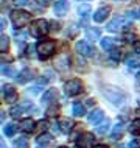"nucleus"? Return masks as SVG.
Wrapping results in <instances>:
<instances>
[{
	"label": "nucleus",
	"mask_w": 140,
	"mask_h": 148,
	"mask_svg": "<svg viewBox=\"0 0 140 148\" xmlns=\"http://www.w3.org/2000/svg\"><path fill=\"white\" fill-rule=\"evenodd\" d=\"M103 94H104V97L109 100L112 105L120 106L125 101V92H122L120 89H117V87H104V89H103Z\"/></svg>",
	"instance_id": "nucleus-1"
},
{
	"label": "nucleus",
	"mask_w": 140,
	"mask_h": 148,
	"mask_svg": "<svg viewBox=\"0 0 140 148\" xmlns=\"http://www.w3.org/2000/svg\"><path fill=\"white\" fill-rule=\"evenodd\" d=\"M31 19V14L27 13V11L23 10H16L11 13V21H13V23L16 25V28H22V27H25L28 22H30Z\"/></svg>",
	"instance_id": "nucleus-2"
},
{
	"label": "nucleus",
	"mask_w": 140,
	"mask_h": 148,
	"mask_svg": "<svg viewBox=\"0 0 140 148\" xmlns=\"http://www.w3.org/2000/svg\"><path fill=\"white\" fill-rule=\"evenodd\" d=\"M47 31H48V22L44 21V19L34 21L30 27V33H31V36H34V38H41V36L47 34Z\"/></svg>",
	"instance_id": "nucleus-3"
},
{
	"label": "nucleus",
	"mask_w": 140,
	"mask_h": 148,
	"mask_svg": "<svg viewBox=\"0 0 140 148\" xmlns=\"http://www.w3.org/2000/svg\"><path fill=\"white\" fill-rule=\"evenodd\" d=\"M38 56L41 58V59H47V58H50L51 55H53V51H55V42H51V41H42V42H39L38 44Z\"/></svg>",
	"instance_id": "nucleus-4"
},
{
	"label": "nucleus",
	"mask_w": 140,
	"mask_h": 148,
	"mask_svg": "<svg viewBox=\"0 0 140 148\" xmlns=\"http://www.w3.org/2000/svg\"><path fill=\"white\" fill-rule=\"evenodd\" d=\"M128 23H129V22H128L126 17H123V16H117V17L112 19V21L106 25V30L111 31V33H114V31H120V30L126 28Z\"/></svg>",
	"instance_id": "nucleus-5"
},
{
	"label": "nucleus",
	"mask_w": 140,
	"mask_h": 148,
	"mask_svg": "<svg viewBox=\"0 0 140 148\" xmlns=\"http://www.w3.org/2000/svg\"><path fill=\"white\" fill-rule=\"evenodd\" d=\"M81 90H83V83L79 81V79H69V81H66V84H64V92H66L67 95H70V97L78 95Z\"/></svg>",
	"instance_id": "nucleus-6"
},
{
	"label": "nucleus",
	"mask_w": 140,
	"mask_h": 148,
	"mask_svg": "<svg viewBox=\"0 0 140 148\" xmlns=\"http://www.w3.org/2000/svg\"><path fill=\"white\" fill-rule=\"evenodd\" d=\"M2 92H3V97H5L6 103H14L17 101V92L11 84H3L2 86Z\"/></svg>",
	"instance_id": "nucleus-7"
},
{
	"label": "nucleus",
	"mask_w": 140,
	"mask_h": 148,
	"mask_svg": "<svg viewBox=\"0 0 140 148\" xmlns=\"http://www.w3.org/2000/svg\"><path fill=\"white\" fill-rule=\"evenodd\" d=\"M76 51H78L79 55H83V56H92V55H94V51H95V49L90 45L89 42L79 41L76 44Z\"/></svg>",
	"instance_id": "nucleus-8"
},
{
	"label": "nucleus",
	"mask_w": 140,
	"mask_h": 148,
	"mask_svg": "<svg viewBox=\"0 0 140 148\" xmlns=\"http://www.w3.org/2000/svg\"><path fill=\"white\" fill-rule=\"evenodd\" d=\"M94 142H95L94 136H92L90 133H84V134H81V137L78 139L76 145H78V148H90V145Z\"/></svg>",
	"instance_id": "nucleus-9"
},
{
	"label": "nucleus",
	"mask_w": 140,
	"mask_h": 148,
	"mask_svg": "<svg viewBox=\"0 0 140 148\" xmlns=\"http://www.w3.org/2000/svg\"><path fill=\"white\" fill-rule=\"evenodd\" d=\"M34 78V70L31 69H23L20 73L17 75V83H20V84H25V83H28L30 79Z\"/></svg>",
	"instance_id": "nucleus-10"
},
{
	"label": "nucleus",
	"mask_w": 140,
	"mask_h": 148,
	"mask_svg": "<svg viewBox=\"0 0 140 148\" xmlns=\"http://www.w3.org/2000/svg\"><path fill=\"white\" fill-rule=\"evenodd\" d=\"M111 14V6H104V8H100L97 13L94 14V21L95 22H103L107 19V16Z\"/></svg>",
	"instance_id": "nucleus-11"
},
{
	"label": "nucleus",
	"mask_w": 140,
	"mask_h": 148,
	"mask_svg": "<svg viewBox=\"0 0 140 148\" xmlns=\"http://www.w3.org/2000/svg\"><path fill=\"white\" fill-rule=\"evenodd\" d=\"M67 10H69V2H67V0H58V2L55 3L56 16H66Z\"/></svg>",
	"instance_id": "nucleus-12"
},
{
	"label": "nucleus",
	"mask_w": 140,
	"mask_h": 148,
	"mask_svg": "<svg viewBox=\"0 0 140 148\" xmlns=\"http://www.w3.org/2000/svg\"><path fill=\"white\" fill-rule=\"evenodd\" d=\"M73 126H75V123H73L72 119H61L59 120V130H61L62 133H66V134H69L70 131L73 130Z\"/></svg>",
	"instance_id": "nucleus-13"
},
{
	"label": "nucleus",
	"mask_w": 140,
	"mask_h": 148,
	"mask_svg": "<svg viewBox=\"0 0 140 148\" xmlns=\"http://www.w3.org/2000/svg\"><path fill=\"white\" fill-rule=\"evenodd\" d=\"M103 115H104L103 109H95V111H92L90 115H89V123H92V125H97L100 120H103Z\"/></svg>",
	"instance_id": "nucleus-14"
},
{
	"label": "nucleus",
	"mask_w": 140,
	"mask_h": 148,
	"mask_svg": "<svg viewBox=\"0 0 140 148\" xmlns=\"http://www.w3.org/2000/svg\"><path fill=\"white\" fill-rule=\"evenodd\" d=\"M20 130L23 131V133H31V131L34 130V122L31 119H25V120H22L20 122Z\"/></svg>",
	"instance_id": "nucleus-15"
},
{
	"label": "nucleus",
	"mask_w": 140,
	"mask_h": 148,
	"mask_svg": "<svg viewBox=\"0 0 140 148\" xmlns=\"http://www.w3.org/2000/svg\"><path fill=\"white\" fill-rule=\"evenodd\" d=\"M55 97H56V90H55V89H48V90L45 92V94L42 95L41 103H42V105H48V103H50Z\"/></svg>",
	"instance_id": "nucleus-16"
},
{
	"label": "nucleus",
	"mask_w": 140,
	"mask_h": 148,
	"mask_svg": "<svg viewBox=\"0 0 140 148\" xmlns=\"http://www.w3.org/2000/svg\"><path fill=\"white\" fill-rule=\"evenodd\" d=\"M123 131H125V126H123V123H117L114 128V131H112V140H118L120 137H122V134H123Z\"/></svg>",
	"instance_id": "nucleus-17"
},
{
	"label": "nucleus",
	"mask_w": 140,
	"mask_h": 148,
	"mask_svg": "<svg viewBox=\"0 0 140 148\" xmlns=\"http://www.w3.org/2000/svg\"><path fill=\"white\" fill-rule=\"evenodd\" d=\"M8 49H10V38L2 34V38H0V50H2V53H6Z\"/></svg>",
	"instance_id": "nucleus-18"
},
{
	"label": "nucleus",
	"mask_w": 140,
	"mask_h": 148,
	"mask_svg": "<svg viewBox=\"0 0 140 148\" xmlns=\"http://www.w3.org/2000/svg\"><path fill=\"white\" fill-rule=\"evenodd\" d=\"M72 111H73V115H76V117H83V115L86 114V109H84V106L81 103H75L73 108H72Z\"/></svg>",
	"instance_id": "nucleus-19"
},
{
	"label": "nucleus",
	"mask_w": 140,
	"mask_h": 148,
	"mask_svg": "<svg viewBox=\"0 0 140 148\" xmlns=\"http://www.w3.org/2000/svg\"><path fill=\"white\" fill-rule=\"evenodd\" d=\"M100 36H101V31L98 28H89L87 30V38H89L90 41H97V39H100Z\"/></svg>",
	"instance_id": "nucleus-20"
},
{
	"label": "nucleus",
	"mask_w": 140,
	"mask_h": 148,
	"mask_svg": "<svg viewBox=\"0 0 140 148\" xmlns=\"http://www.w3.org/2000/svg\"><path fill=\"white\" fill-rule=\"evenodd\" d=\"M30 143H28V139L27 137H19L14 140V148H28Z\"/></svg>",
	"instance_id": "nucleus-21"
},
{
	"label": "nucleus",
	"mask_w": 140,
	"mask_h": 148,
	"mask_svg": "<svg viewBox=\"0 0 140 148\" xmlns=\"http://www.w3.org/2000/svg\"><path fill=\"white\" fill-rule=\"evenodd\" d=\"M115 44V39H111V38H103L101 39V47L103 50H111Z\"/></svg>",
	"instance_id": "nucleus-22"
},
{
	"label": "nucleus",
	"mask_w": 140,
	"mask_h": 148,
	"mask_svg": "<svg viewBox=\"0 0 140 148\" xmlns=\"http://www.w3.org/2000/svg\"><path fill=\"white\" fill-rule=\"evenodd\" d=\"M51 139H53V137H51L50 134H45V133L39 134L38 136V143H39V145H47V143L51 142Z\"/></svg>",
	"instance_id": "nucleus-23"
},
{
	"label": "nucleus",
	"mask_w": 140,
	"mask_h": 148,
	"mask_svg": "<svg viewBox=\"0 0 140 148\" xmlns=\"http://www.w3.org/2000/svg\"><path fill=\"white\" fill-rule=\"evenodd\" d=\"M78 14L81 16V17H86V16L90 14V5H86V3H83V5L78 6Z\"/></svg>",
	"instance_id": "nucleus-24"
},
{
	"label": "nucleus",
	"mask_w": 140,
	"mask_h": 148,
	"mask_svg": "<svg viewBox=\"0 0 140 148\" xmlns=\"http://www.w3.org/2000/svg\"><path fill=\"white\" fill-rule=\"evenodd\" d=\"M27 106H30V105H23V106H16V108H11V111H10V112H11V115H13V117L17 119V117H20V115H22L23 109H25Z\"/></svg>",
	"instance_id": "nucleus-25"
},
{
	"label": "nucleus",
	"mask_w": 140,
	"mask_h": 148,
	"mask_svg": "<svg viewBox=\"0 0 140 148\" xmlns=\"http://www.w3.org/2000/svg\"><path fill=\"white\" fill-rule=\"evenodd\" d=\"M75 69L76 70H79V72H86L87 70V66H86V62L83 61L81 58H75Z\"/></svg>",
	"instance_id": "nucleus-26"
},
{
	"label": "nucleus",
	"mask_w": 140,
	"mask_h": 148,
	"mask_svg": "<svg viewBox=\"0 0 140 148\" xmlns=\"http://www.w3.org/2000/svg\"><path fill=\"white\" fill-rule=\"evenodd\" d=\"M129 133L131 134H140V119L134 120L129 126Z\"/></svg>",
	"instance_id": "nucleus-27"
},
{
	"label": "nucleus",
	"mask_w": 140,
	"mask_h": 148,
	"mask_svg": "<svg viewBox=\"0 0 140 148\" xmlns=\"http://www.w3.org/2000/svg\"><path fill=\"white\" fill-rule=\"evenodd\" d=\"M109 125H111V122L106 119L104 122L101 123V125L97 126V133H98V134H106V133H107V130H109Z\"/></svg>",
	"instance_id": "nucleus-28"
},
{
	"label": "nucleus",
	"mask_w": 140,
	"mask_h": 148,
	"mask_svg": "<svg viewBox=\"0 0 140 148\" xmlns=\"http://www.w3.org/2000/svg\"><path fill=\"white\" fill-rule=\"evenodd\" d=\"M126 64H128V67H131V69H137V67L140 66V61L134 56H129L126 59Z\"/></svg>",
	"instance_id": "nucleus-29"
},
{
	"label": "nucleus",
	"mask_w": 140,
	"mask_h": 148,
	"mask_svg": "<svg viewBox=\"0 0 140 148\" xmlns=\"http://www.w3.org/2000/svg\"><path fill=\"white\" fill-rule=\"evenodd\" d=\"M2 73L5 75V77H16V72L10 67V64H5V66H2Z\"/></svg>",
	"instance_id": "nucleus-30"
},
{
	"label": "nucleus",
	"mask_w": 140,
	"mask_h": 148,
	"mask_svg": "<svg viewBox=\"0 0 140 148\" xmlns=\"http://www.w3.org/2000/svg\"><path fill=\"white\" fill-rule=\"evenodd\" d=\"M16 130H17V128H16V125L10 123V125H6V126H5V134L8 136V137H13L14 133H16Z\"/></svg>",
	"instance_id": "nucleus-31"
},
{
	"label": "nucleus",
	"mask_w": 140,
	"mask_h": 148,
	"mask_svg": "<svg viewBox=\"0 0 140 148\" xmlns=\"http://www.w3.org/2000/svg\"><path fill=\"white\" fill-rule=\"evenodd\" d=\"M128 17L140 19V10H139V8H135V10H129V11H128Z\"/></svg>",
	"instance_id": "nucleus-32"
},
{
	"label": "nucleus",
	"mask_w": 140,
	"mask_h": 148,
	"mask_svg": "<svg viewBox=\"0 0 140 148\" xmlns=\"http://www.w3.org/2000/svg\"><path fill=\"white\" fill-rule=\"evenodd\" d=\"M58 112H59V106L58 105H55V106H51V108H48L47 109V115H58Z\"/></svg>",
	"instance_id": "nucleus-33"
},
{
	"label": "nucleus",
	"mask_w": 140,
	"mask_h": 148,
	"mask_svg": "<svg viewBox=\"0 0 140 148\" xmlns=\"http://www.w3.org/2000/svg\"><path fill=\"white\" fill-rule=\"evenodd\" d=\"M111 56H112V59H115V61H118L120 58H122V50L120 49H117V50H111Z\"/></svg>",
	"instance_id": "nucleus-34"
},
{
	"label": "nucleus",
	"mask_w": 140,
	"mask_h": 148,
	"mask_svg": "<svg viewBox=\"0 0 140 148\" xmlns=\"http://www.w3.org/2000/svg\"><path fill=\"white\" fill-rule=\"evenodd\" d=\"M38 126H39V128H41V130L44 131L47 126H48V122H47V120H42V122H39V125H38Z\"/></svg>",
	"instance_id": "nucleus-35"
},
{
	"label": "nucleus",
	"mask_w": 140,
	"mask_h": 148,
	"mask_svg": "<svg viewBox=\"0 0 140 148\" xmlns=\"http://www.w3.org/2000/svg\"><path fill=\"white\" fill-rule=\"evenodd\" d=\"M134 50H135V53H139V55H140V39L134 42Z\"/></svg>",
	"instance_id": "nucleus-36"
},
{
	"label": "nucleus",
	"mask_w": 140,
	"mask_h": 148,
	"mask_svg": "<svg viewBox=\"0 0 140 148\" xmlns=\"http://www.w3.org/2000/svg\"><path fill=\"white\" fill-rule=\"evenodd\" d=\"M125 39H126V41H134V39H135V34L129 33V34H126V36H125Z\"/></svg>",
	"instance_id": "nucleus-37"
},
{
	"label": "nucleus",
	"mask_w": 140,
	"mask_h": 148,
	"mask_svg": "<svg viewBox=\"0 0 140 148\" xmlns=\"http://www.w3.org/2000/svg\"><path fill=\"white\" fill-rule=\"evenodd\" d=\"M16 3H17L19 6H23V5H27V3H28V0H16Z\"/></svg>",
	"instance_id": "nucleus-38"
},
{
	"label": "nucleus",
	"mask_w": 140,
	"mask_h": 148,
	"mask_svg": "<svg viewBox=\"0 0 140 148\" xmlns=\"http://www.w3.org/2000/svg\"><path fill=\"white\" fill-rule=\"evenodd\" d=\"M129 148H139V145H137V142H135V140H132V142L129 143Z\"/></svg>",
	"instance_id": "nucleus-39"
},
{
	"label": "nucleus",
	"mask_w": 140,
	"mask_h": 148,
	"mask_svg": "<svg viewBox=\"0 0 140 148\" xmlns=\"http://www.w3.org/2000/svg\"><path fill=\"white\" fill-rule=\"evenodd\" d=\"M0 23H2V30H3V28H5V25H6V21H5V19H2V22H0Z\"/></svg>",
	"instance_id": "nucleus-40"
},
{
	"label": "nucleus",
	"mask_w": 140,
	"mask_h": 148,
	"mask_svg": "<svg viewBox=\"0 0 140 148\" xmlns=\"http://www.w3.org/2000/svg\"><path fill=\"white\" fill-rule=\"evenodd\" d=\"M94 148H107L106 145H97V147H94Z\"/></svg>",
	"instance_id": "nucleus-41"
},
{
	"label": "nucleus",
	"mask_w": 140,
	"mask_h": 148,
	"mask_svg": "<svg viewBox=\"0 0 140 148\" xmlns=\"http://www.w3.org/2000/svg\"><path fill=\"white\" fill-rule=\"evenodd\" d=\"M118 148H126V147H123V145H120V147H118Z\"/></svg>",
	"instance_id": "nucleus-42"
},
{
	"label": "nucleus",
	"mask_w": 140,
	"mask_h": 148,
	"mask_svg": "<svg viewBox=\"0 0 140 148\" xmlns=\"http://www.w3.org/2000/svg\"><path fill=\"white\" fill-rule=\"evenodd\" d=\"M59 148H67V147H59Z\"/></svg>",
	"instance_id": "nucleus-43"
}]
</instances>
